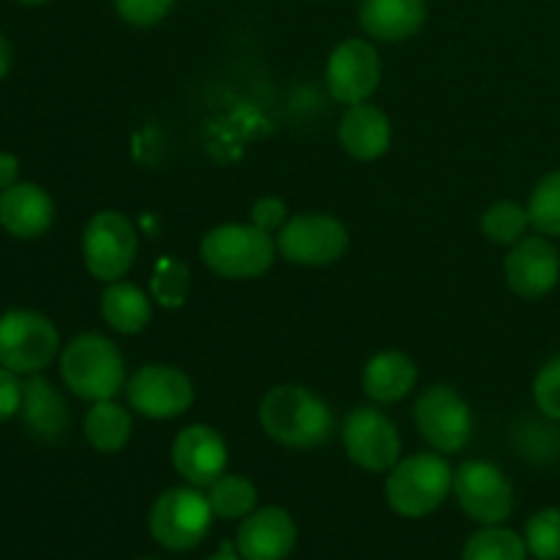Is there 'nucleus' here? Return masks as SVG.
<instances>
[{
  "instance_id": "obj_10",
  "label": "nucleus",
  "mask_w": 560,
  "mask_h": 560,
  "mask_svg": "<svg viewBox=\"0 0 560 560\" xmlns=\"http://www.w3.org/2000/svg\"><path fill=\"white\" fill-rule=\"evenodd\" d=\"M129 408L142 419H178L195 405V383L170 364H145L126 381Z\"/></svg>"
},
{
  "instance_id": "obj_35",
  "label": "nucleus",
  "mask_w": 560,
  "mask_h": 560,
  "mask_svg": "<svg viewBox=\"0 0 560 560\" xmlns=\"http://www.w3.org/2000/svg\"><path fill=\"white\" fill-rule=\"evenodd\" d=\"M9 69H11V44H9V38L0 33V80L9 74Z\"/></svg>"
},
{
  "instance_id": "obj_36",
  "label": "nucleus",
  "mask_w": 560,
  "mask_h": 560,
  "mask_svg": "<svg viewBox=\"0 0 560 560\" xmlns=\"http://www.w3.org/2000/svg\"><path fill=\"white\" fill-rule=\"evenodd\" d=\"M206 560H244V558L233 556V552H230V547H224L222 552H217V556H211V558H206Z\"/></svg>"
},
{
  "instance_id": "obj_18",
  "label": "nucleus",
  "mask_w": 560,
  "mask_h": 560,
  "mask_svg": "<svg viewBox=\"0 0 560 560\" xmlns=\"http://www.w3.org/2000/svg\"><path fill=\"white\" fill-rule=\"evenodd\" d=\"M55 222V202L42 186L14 184L0 191V224L9 235L22 241L38 238Z\"/></svg>"
},
{
  "instance_id": "obj_8",
  "label": "nucleus",
  "mask_w": 560,
  "mask_h": 560,
  "mask_svg": "<svg viewBox=\"0 0 560 560\" xmlns=\"http://www.w3.org/2000/svg\"><path fill=\"white\" fill-rule=\"evenodd\" d=\"M350 246L348 228L328 213H299L277 233V249L293 266L326 268L342 260Z\"/></svg>"
},
{
  "instance_id": "obj_21",
  "label": "nucleus",
  "mask_w": 560,
  "mask_h": 560,
  "mask_svg": "<svg viewBox=\"0 0 560 560\" xmlns=\"http://www.w3.org/2000/svg\"><path fill=\"white\" fill-rule=\"evenodd\" d=\"M22 421L42 441H58L69 427V408L58 388L42 375H31L22 383Z\"/></svg>"
},
{
  "instance_id": "obj_13",
  "label": "nucleus",
  "mask_w": 560,
  "mask_h": 560,
  "mask_svg": "<svg viewBox=\"0 0 560 560\" xmlns=\"http://www.w3.org/2000/svg\"><path fill=\"white\" fill-rule=\"evenodd\" d=\"M381 85V55L366 38H345L326 63V88L339 104L370 102Z\"/></svg>"
},
{
  "instance_id": "obj_14",
  "label": "nucleus",
  "mask_w": 560,
  "mask_h": 560,
  "mask_svg": "<svg viewBox=\"0 0 560 560\" xmlns=\"http://www.w3.org/2000/svg\"><path fill=\"white\" fill-rule=\"evenodd\" d=\"M506 284L520 299H545L560 279V255L547 235H525L503 260Z\"/></svg>"
},
{
  "instance_id": "obj_38",
  "label": "nucleus",
  "mask_w": 560,
  "mask_h": 560,
  "mask_svg": "<svg viewBox=\"0 0 560 560\" xmlns=\"http://www.w3.org/2000/svg\"><path fill=\"white\" fill-rule=\"evenodd\" d=\"M140 560H156V558H140Z\"/></svg>"
},
{
  "instance_id": "obj_11",
  "label": "nucleus",
  "mask_w": 560,
  "mask_h": 560,
  "mask_svg": "<svg viewBox=\"0 0 560 560\" xmlns=\"http://www.w3.org/2000/svg\"><path fill=\"white\" fill-rule=\"evenodd\" d=\"M454 495L459 509L479 525H503L514 512V490L498 465L468 459L454 470Z\"/></svg>"
},
{
  "instance_id": "obj_3",
  "label": "nucleus",
  "mask_w": 560,
  "mask_h": 560,
  "mask_svg": "<svg viewBox=\"0 0 560 560\" xmlns=\"http://www.w3.org/2000/svg\"><path fill=\"white\" fill-rule=\"evenodd\" d=\"M454 490V468L443 454L424 452L405 457L388 470L386 503L408 520L430 517Z\"/></svg>"
},
{
  "instance_id": "obj_23",
  "label": "nucleus",
  "mask_w": 560,
  "mask_h": 560,
  "mask_svg": "<svg viewBox=\"0 0 560 560\" xmlns=\"http://www.w3.org/2000/svg\"><path fill=\"white\" fill-rule=\"evenodd\" d=\"M85 438L96 452L118 454L131 441V413L129 408L118 405L115 399L93 402L85 413Z\"/></svg>"
},
{
  "instance_id": "obj_19",
  "label": "nucleus",
  "mask_w": 560,
  "mask_h": 560,
  "mask_svg": "<svg viewBox=\"0 0 560 560\" xmlns=\"http://www.w3.org/2000/svg\"><path fill=\"white\" fill-rule=\"evenodd\" d=\"M359 22L375 42H408L424 27L427 0H361Z\"/></svg>"
},
{
  "instance_id": "obj_4",
  "label": "nucleus",
  "mask_w": 560,
  "mask_h": 560,
  "mask_svg": "<svg viewBox=\"0 0 560 560\" xmlns=\"http://www.w3.org/2000/svg\"><path fill=\"white\" fill-rule=\"evenodd\" d=\"M277 255V238L257 224H219L200 241L202 262L222 279H260Z\"/></svg>"
},
{
  "instance_id": "obj_17",
  "label": "nucleus",
  "mask_w": 560,
  "mask_h": 560,
  "mask_svg": "<svg viewBox=\"0 0 560 560\" xmlns=\"http://www.w3.org/2000/svg\"><path fill=\"white\" fill-rule=\"evenodd\" d=\"M339 145L359 162H375L392 148V118L370 102L350 104L339 118Z\"/></svg>"
},
{
  "instance_id": "obj_30",
  "label": "nucleus",
  "mask_w": 560,
  "mask_h": 560,
  "mask_svg": "<svg viewBox=\"0 0 560 560\" xmlns=\"http://www.w3.org/2000/svg\"><path fill=\"white\" fill-rule=\"evenodd\" d=\"M536 408L550 421H560V355L547 361L534 381Z\"/></svg>"
},
{
  "instance_id": "obj_33",
  "label": "nucleus",
  "mask_w": 560,
  "mask_h": 560,
  "mask_svg": "<svg viewBox=\"0 0 560 560\" xmlns=\"http://www.w3.org/2000/svg\"><path fill=\"white\" fill-rule=\"evenodd\" d=\"M22 408V383L16 372L0 366V421H9Z\"/></svg>"
},
{
  "instance_id": "obj_27",
  "label": "nucleus",
  "mask_w": 560,
  "mask_h": 560,
  "mask_svg": "<svg viewBox=\"0 0 560 560\" xmlns=\"http://www.w3.org/2000/svg\"><path fill=\"white\" fill-rule=\"evenodd\" d=\"M530 228L547 238H560V170H552L534 186L528 200Z\"/></svg>"
},
{
  "instance_id": "obj_9",
  "label": "nucleus",
  "mask_w": 560,
  "mask_h": 560,
  "mask_svg": "<svg viewBox=\"0 0 560 560\" xmlns=\"http://www.w3.org/2000/svg\"><path fill=\"white\" fill-rule=\"evenodd\" d=\"M416 430L438 454L463 452L474 435V413L448 383L424 388L413 405Z\"/></svg>"
},
{
  "instance_id": "obj_1",
  "label": "nucleus",
  "mask_w": 560,
  "mask_h": 560,
  "mask_svg": "<svg viewBox=\"0 0 560 560\" xmlns=\"http://www.w3.org/2000/svg\"><path fill=\"white\" fill-rule=\"evenodd\" d=\"M257 416L266 435L288 448H315L334 432V413L326 399L295 383L273 386L262 397Z\"/></svg>"
},
{
  "instance_id": "obj_32",
  "label": "nucleus",
  "mask_w": 560,
  "mask_h": 560,
  "mask_svg": "<svg viewBox=\"0 0 560 560\" xmlns=\"http://www.w3.org/2000/svg\"><path fill=\"white\" fill-rule=\"evenodd\" d=\"M252 224H257L260 230H266V233L277 235L279 230L288 224V206H284V200H279V197H260V200L252 206Z\"/></svg>"
},
{
  "instance_id": "obj_20",
  "label": "nucleus",
  "mask_w": 560,
  "mask_h": 560,
  "mask_svg": "<svg viewBox=\"0 0 560 560\" xmlns=\"http://www.w3.org/2000/svg\"><path fill=\"white\" fill-rule=\"evenodd\" d=\"M419 381L413 359L399 350H383L364 364L361 372V388L366 397L377 405H392L408 397Z\"/></svg>"
},
{
  "instance_id": "obj_25",
  "label": "nucleus",
  "mask_w": 560,
  "mask_h": 560,
  "mask_svg": "<svg viewBox=\"0 0 560 560\" xmlns=\"http://www.w3.org/2000/svg\"><path fill=\"white\" fill-rule=\"evenodd\" d=\"M525 536L503 525H481L463 547V560H525Z\"/></svg>"
},
{
  "instance_id": "obj_16",
  "label": "nucleus",
  "mask_w": 560,
  "mask_h": 560,
  "mask_svg": "<svg viewBox=\"0 0 560 560\" xmlns=\"http://www.w3.org/2000/svg\"><path fill=\"white\" fill-rule=\"evenodd\" d=\"M299 541V528L282 506L255 509L241 523L235 547L244 560H288Z\"/></svg>"
},
{
  "instance_id": "obj_5",
  "label": "nucleus",
  "mask_w": 560,
  "mask_h": 560,
  "mask_svg": "<svg viewBox=\"0 0 560 560\" xmlns=\"http://www.w3.org/2000/svg\"><path fill=\"white\" fill-rule=\"evenodd\" d=\"M213 509L200 487H170L148 512V530L170 552H189L208 536Z\"/></svg>"
},
{
  "instance_id": "obj_6",
  "label": "nucleus",
  "mask_w": 560,
  "mask_h": 560,
  "mask_svg": "<svg viewBox=\"0 0 560 560\" xmlns=\"http://www.w3.org/2000/svg\"><path fill=\"white\" fill-rule=\"evenodd\" d=\"M60 353V334L47 315L11 310L0 315V366L16 375H38Z\"/></svg>"
},
{
  "instance_id": "obj_26",
  "label": "nucleus",
  "mask_w": 560,
  "mask_h": 560,
  "mask_svg": "<svg viewBox=\"0 0 560 560\" xmlns=\"http://www.w3.org/2000/svg\"><path fill=\"white\" fill-rule=\"evenodd\" d=\"M530 228L528 208L514 200H498L481 213V233L501 246H514L525 238Z\"/></svg>"
},
{
  "instance_id": "obj_22",
  "label": "nucleus",
  "mask_w": 560,
  "mask_h": 560,
  "mask_svg": "<svg viewBox=\"0 0 560 560\" xmlns=\"http://www.w3.org/2000/svg\"><path fill=\"white\" fill-rule=\"evenodd\" d=\"M102 317L113 331L131 337V334H140L148 328L153 317V301L142 288L118 279V282H109L104 288Z\"/></svg>"
},
{
  "instance_id": "obj_34",
  "label": "nucleus",
  "mask_w": 560,
  "mask_h": 560,
  "mask_svg": "<svg viewBox=\"0 0 560 560\" xmlns=\"http://www.w3.org/2000/svg\"><path fill=\"white\" fill-rule=\"evenodd\" d=\"M20 178V159L14 153H5L0 151V191L11 189Z\"/></svg>"
},
{
  "instance_id": "obj_24",
  "label": "nucleus",
  "mask_w": 560,
  "mask_h": 560,
  "mask_svg": "<svg viewBox=\"0 0 560 560\" xmlns=\"http://www.w3.org/2000/svg\"><path fill=\"white\" fill-rule=\"evenodd\" d=\"M206 495L213 509V517L219 520H244L257 509L255 481L238 474H222L208 487Z\"/></svg>"
},
{
  "instance_id": "obj_15",
  "label": "nucleus",
  "mask_w": 560,
  "mask_h": 560,
  "mask_svg": "<svg viewBox=\"0 0 560 560\" xmlns=\"http://www.w3.org/2000/svg\"><path fill=\"white\" fill-rule=\"evenodd\" d=\"M173 468L191 487H211L228 468V443L213 427L191 424L173 441Z\"/></svg>"
},
{
  "instance_id": "obj_12",
  "label": "nucleus",
  "mask_w": 560,
  "mask_h": 560,
  "mask_svg": "<svg viewBox=\"0 0 560 560\" xmlns=\"http://www.w3.org/2000/svg\"><path fill=\"white\" fill-rule=\"evenodd\" d=\"M342 443L348 457L372 474H388L402 454L397 424L383 410L366 405L348 413L342 424Z\"/></svg>"
},
{
  "instance_id": "obj_7",
  "label": "nucleus",
  "mask_w": 560,
  "mask_h": 560,
  "mask_svg": "<svg viewBox=\"0 0 560 560\" xmlns=\"http://www.w3.org/2000/svg\"><path fill=\"white\" fill-rule=\"evenodd\" d=\"M82 260L93 279L109 284L124 279L137 260V233L120 211H98L82 233Z\"/></svg>"
},
{
  "instance_id": "obj_37",
  "label": "nucleus",
  "mask_w": 560,
  "mask_h": 560,
  "mask_svg": "<svg viewBox=\"0 0 560 560\" xmlns=\"http://www.w3.org/2000/svg\"><path fill=\"white\" fill-rule=\"evenodd\" d=\"M16 3H22V5H42V3H47V0H16Z\"/></svg>"
},
{
  "instance_id": "obj_2",
  "label": "nucleus",
  "mask_w": 560,
  "mask_h": 560,
  "mask_svg": "<svg viewBox=\"0 0 560 560\" xmlns=\"http://www.w3.org/2000/svg\"><path fill=\"white\" fill-rule=\"evenodd\" d=\"M60 377L74 397L104 402L126 392V361L113 339L102 334H77L60 350Z\"/></svg>"
},
{
  "instance_id": "obj_29",
  "label": "nucleus",
  "mask_w": 560,
  "mask_h": 560,
  "mask_svg": "<svg viewBox=\"0 0 560 560\" xmlns=\"http://www.w3.org/2000/svg\"><path fill=\"white\" fill-rule=\"evenodd\" d=\"M525 545L536 560H560V509H541L528 520Z\"/></svg>"
},
{
  "instance_id": "obj_28",
  "label": "nucleus",
  "mask_w": 560,
  "mask_h": 560,
  "mask_svg": "<svg viewBox=\"0 0 560 560\" xmlns=\"http://www.w3.org/2000/svg\"><path fill=\"white\" fill-rule=\"evenodd\" d=\"M191 290V277L189 268L180 260H173V257H164L162 262L153 271L151 282V299L159 301L164 310H178L186 301Z\"/></svg>"
},
{
  "instance_id": "obj_31",
  "label": "nucleus",
  "mask_w": 560,
  "mask_h": 560,
  "mask_svg": "<svg viewBox=\"0 0 560 560\" xmlns=\"http://www.w3.org/2000/svg\"><path fill=\"white\" fill-rule=\"evenodd\" d=\"M115 11L126 25L151 27L170 14L175 0H113Z\"/></svg>"
}]
</instances>
